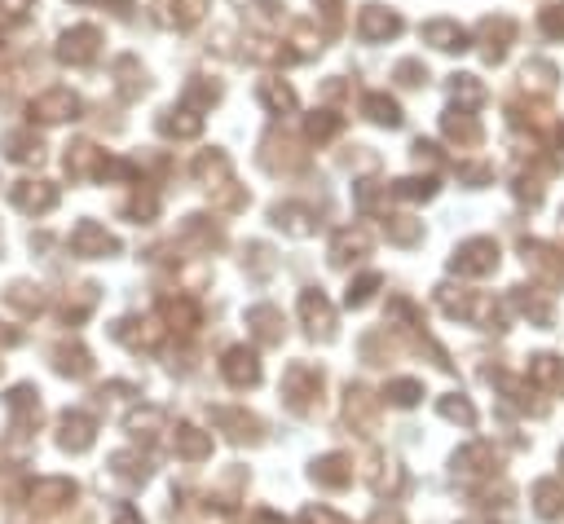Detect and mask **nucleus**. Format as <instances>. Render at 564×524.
<instances>
[{
  "mask_svg": "<svg viewBox=\"0 0 564 524\" xmlns=\"http://www.w3.org/2000/svg\"><path fill=\"white\" fill-rule=\"evenodd\" d=\"M388 194H397V199H432L437 194V181L432 176H406V181H393V190Z\"/></svg>",
  "mask_w": 564,
  "mask_h": 524,
  "instance_id": "f3484780",
  "label": "nucleus"
},
{
  "mask_svg": "<svg viewBox=\"0 0 564 524\" xmlns=\"http://www.w3.org/2000/svg\"><path fill=\"white\" fill-rule=\"evenodd\" d=\"M331 251H335V260H353V251H367V234H353V229H344Z\"/></svg>",
  "mask_w": 564,
  "mask_h": 524,
  "instance_id": "a211bd4d",
  "label": "nucleus"
},
{
  "mask_svg": "<svg viewBox=\"0 0 564 524\" xmlns=\"http://www.w3.org/2000/svg\"><path fill=\"white\" fill-rule=\"evenodd\" d=\"M445 137L459 141V146H476V141H481V128H476V120H472L467 110H450V115H445Z\"/></svg>",
  "mask_w": 564,
  "mask_h": 524,
  "instance_id": "9b49d317",
  "label": "nucleus"
},
{
  "mask_svg": "<svg viewBox=\"0 0 564 524\" xmlns=\"http://www.w3.org/2000/svg\"><path fill=\"white\" fill-rule=\"evenodd\" d=\"M261 101L270 106L273 115H282V110H292L295 106V93L282 84V79H261Z\"/></svg>",
  "mask_w": 564,
  "mask_h": 524,
  "instance_id": "2eb2a0df",
  "label": "nucleus"
},
{
  "mask_svg": "<svg viewBox=\"0 0 564 524\" xmlns=\"http://www.w3.org/2000/svg\"><path fill=\"white\" fill-rule=\"evenodd\" d=\"M101 168H106V159H101V150L93 146V141H75V146H67V173L80 181V176H101Z\"/></svg>",
  "mask_w": 564,
  "mask_h": 524,
  "instance_id": "0eeeda50",
  "label": "nucleus"
},
{
  "mask_svg": "<svg viewBox=\"0 0 564 524\" xmlns=\"http://www.w3.org/2000/svg\"><path fill=\"white\" fill-rule=\"evenodd\" d=\"M0 9H5V14H27L31 0H0Z\"/></svg>",
  "mask_w": 564,
  "mask_h": 524,
  "instance_id": "a878e982",
  "label": "nucleus"
},
{
  "mask_svg": "<svg viewBox=\"0 0 564 524\" xmlns=\"http://www.w3.org/2000/svg\"><path fill=\"white\" fill-rule=\"evenodd\" d=\"M335 128H340V120H335L331 110H318V115L309 120V137H331Z\"/></svg>",
  "mask_w": 564,
  "mask_h": 524,
  "instance_id": "5701e85b",
  "label": "nucleus"
},
{
  "mask_svg": "<svg viewBox=\"0 0 564 524\" xmlns=\"http://www.w3.org/2000/svg\"><path fill=\"white\" fill-rule=\"evenodd\" d=\"M101 49V31L98 26H71L62 31V45H58V58L71 62V67H89Z\"/></svg>",
  "mask_w": 564,
  "mask_h": 524,
  "instance_id": "f257e3e1",
  "label": "nucleus"
},
{
  "mask_svg": "<svg viewBox=\"0 0 564 524\" xmlns=\"http://www.w3.org/2000/svg\"><path fill=\"white\" fill-rule=\"evenodd\" d=\"M217 98H221L217 84H203V79H190V84H186V101H203V106H208V101H217Z\"/></svg>",
  "mask_w": 564,
  "mask_h": 524,
  "instance_id": "412c9836",
  "label": "nucleus"
},
{
  "mask_svg": "<svg viewBox=\"0 0 564 524\" xmlns=\"http://www.w3.org/2000/svg\"><path fill=\"white\" fill-rule=\"evenodd\" d=\"M314 212L309 207H300V203H282V207H273V225H282V229H292V234H309L314 229Z\"/></svg>",
  "mask_w": 564,
  "mask_h": 524,
  "instance_id": "ddd939ff",
  "label": "nucleus"
},
{
  "mask_svg": "<svg viewBox=\"0 0 564 524\" xmlns=\"http://www.w3.org/2000/svg\"><path fill=\"white\" fill-rule=\"evenodd\" d=\"M397 79H401V84H423V79H428V71H423L415 58H410V62H401V67H397Z\"/></svg>",
  "mask_w": 564,
  "mask_h": 524,
  "instance_id": "b1692460",
  "label": "nucleus"
},
{
  "mask_svg": "<svg viewBox=\"0 0 564 524\" xmlns=\"http://www.w3.org/2000/svg\"><path fill=\"white\" fill-rule=\"evenodd\" d=\"M423 40L437 45V49H445V53H463L467 49V31L459 23H445V18L423 26Z\"/></svg>",
  "mask_w": 564,
  "mask_h": 524,
  "instance_id": "6e6552de",
  "label": "nucleus"
},
{
  "mask_svg": "<svg viewBox=\"0 0 564 524\" xmlns=\"http://www.w3.org/2000/svg\"><path fill=\"white\" fill-rule=\"evenodd\" d=\"M362 110H367L375 124H388V128L401 124V110H397V101L384 98V93H367V98H362Z\"/></svg>",
  "mask_w": 564,
  "mask_h": 524,
  "instance_id": "f8f14e48",
  "label": "nucleus"
},
{
  "mask_svg": "<svg viewBox=\"0 0 564 524\" xmlns=\"http://www.w3.org/2000/svg\"><path fill=\"white\" fill-rule=\"evenodd\" d=\"M450 265H454L459 274H485V269L498 265V247H494L490 238H472V243H463V247L454 251Z\"/></svg>",
  "mask_w": 564,
  "mask_h": 524,
  "instance_id": "20e7f679",
  "label": "nucleus"
},
{
  "mask_svg": "<svg viewBox=\"0 0 564 524\" xmlns=\"http://www.w3.org/2000/svg\"><path fill=\"white\" fill-rule=\"evenodd\" d=\"M9 199H14V207H23L31 216H45V212L58 207V190H53L49 181H18L9 190Z\"/></svg>",
  "mask_w": 564,
  "mask_h": 524,
  "instance_id": "7ed1b4c3",
  "label": "nucleus"
},
{
  "mask_svg": "<svg viewBox=\"0 0 564 524\" xmlns=\"http://www.w3.org/2000/svg\"><path fill=\"white\" fill-rule=\"evenodd\" d=\"M159 128H164L168 137H198L203 120H198V115H190V110H168V115L159 120Z\"/></svg>",
  "mask_w": 564,
  "mask_h": 524,
  "instance_id": "dca6fc26",
  "label": "nucleus"
},
{
  "mask_svg": "<svg viewBox=\"0 0 564 524\" xmlns=\"http://www.w3.org/2000/svg\"><path fill=\"white\" fill-rule=\"evenodd\" d=\"M388 234H393L397 243H415V238H419V225L410 221V216H393V221H388Z\"/></svg>",
  "mask_w": 564,
  "mask_h": 524,
  "instance_id": "4be33fe9",
  "label": "nucleus"
},
{
  "mask_svg": "<svg viewBox=\"0 0 564 524\" xmlns=\"http://www.w3.org/2000/svg\"><path fill=\"white\" fill-rule=\"evenodd\" d=\"M154 212H159V199H154V194H133V203H128V216H137V221H150V216H154Z\"/></svg>",
  "mask_w": 564,
  "mask_h": 524,
  "instance_id": "aec40b11",
  "label": "nucleus"
},
{
  "mask_svg": "<svg viewBox=\"0 0 564 524\" xmlns=\"http://www.w3.org/2000/svg\"><path fill=\"white\" fill-rule=\"evenodd\" d=\"M71 251L75 256H106V251H115V238L98 221H80L71 229Z\"/></svg>",
  "mask_w": 564,
  "mask_h": 524,
  "instance_id": "39448f33",
  "label": "nucleus"
},
{
  "mask_svg": "<svg viewBox=\"0 0 564 524\" xmlns=\"http://www.w3.org/2000/svg\"><path fill=\"white\" fill-rule=\"evenodd\" d=\"M75 115H80V98L71 89H49V93H40L31 101V120H40V124H62V120H75Z\"/></svg>",
  "mask_w": 564,
  "mask_h": 524,
  "instance_id": "f03ea898",
  "label": "nucleus"
},
{
  "mask_svg": "<svg viewBox=\"0 0 564 524\" xmlns=\"http://www.w3.org/2000/svg\"><path fill=\"white\" fill-rule=\"evenodd\" d=\"M40 137L31 132V128H23V132H9L5 137V154L14 159V163H40Z\"/></svg>",
  "mask_w": 564,
  "mask_h": 524,
  "instance_id": "1a4fd4ad",
  "label": "nucleus"
},
{
  "mask_svg": "<svg viewBox=\"0 0 564 524\" xmlns=\"http://www.w3.org/2000/svg\"><path fill=\"white\" fill-rule=\"evenodd\" d=\"M516 26L507 23V18H485V26H481V36H485V53L490 58H503V49H507V40H512Z\"/></svg>",
  "mask_w": 564,
  "mask_h": 524,
  "instance_id": "4468645a",
  "label": "nucleus"
},
{
  "mask_svg": "<svg viewBox=\"0 0 564 524\" xmlns=\"http://www.w3.org/2000/svg\"><path fill=\"white\" fill-rule=\"evenodd\" d=\"M357 31H362V40H388L401 31V18H397L393 9H379V5H367L362 14H357Z\"/></svg>",
  "mask_w": 564,
  "mask_h": 524,
  "instance_id": "423d86ee",
  "label": "nucleus"
},
{
  "mask_svg": "<svg viewBox=\"0 0 564 524\" xmlns=\"http://www.w3.org/2000/svg\"><path fill=\"white\" fill-rule=\"evenodd\" d=\"M450 89H454V98H459V101H467V106H472V101H481V98H485V89L476 84V75H454V84H450Z\"/></svg>",
  "mask_w": 564,
  "mask_h": 524,
  "instance_id": "6ab92c4d",
  "label": "nucleus"
},
{
  "mask_svg": "<svg viewBox=\"0 0 564 524\" xmlns=\"http://www.w3.org/2000/svg\"><path fill=\"white\" fill-rule=\"evenodd\" d=\"M195 173H198V181H208V185H234V181H229V159H225L221 150L198 154Z\"/></svg>",
  "mask_w": 564,
  "mask_h": 524,
  "instance_id": "9d476101",
  "label": "nucleus"
},
{
  "mask_svg": "<svg viewBox=\"0 0 564 524\" xmlns=\"http://www.w3.org/2000/svg\"><path fill=\"white\" fill-rule=\"evenodd\" d=\"M542 26H547L551 36H564V5H551V9L542 14Z\"/></svg>",
  "mask_w": 564,
  "mask_h": 524,
  "instance_id": "393cba45",
  "label": "nucleus"
}]
</instances>
